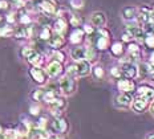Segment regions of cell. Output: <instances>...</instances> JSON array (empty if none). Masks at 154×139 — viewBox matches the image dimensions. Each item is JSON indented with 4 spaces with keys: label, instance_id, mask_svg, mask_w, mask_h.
I'll use <instances>...</instances> for the list:
<instances>
[{
    "label": "cell",
    "instance_id": "816d5d0a",
    "mask_svg": "<svg viewBox=\"0 0 154 139\" xmlns=\"http://www.w3.org/2000/svg\"><path fill=\"white\" fill-rule=\"evenodd\" d=\"M2 19H3V17H2V16H0V21H2Z\"/></svg>",
    "mask_w": 154,
    "mask_h": 139
},
{
    "label": "cell",
    "instance_id": "f5cc1de1",
    "mask_svg": "<svg viewBox=\"0 0 154 139\" xmlns=\"http://www.w3.org/2000/svg\"><path fill=\"white\" fill-rule=\"evenodd\" d=\"M152 76H153V78H154V73H153V74H152Z\"/></svg>",
    "mask_w": 154,
    "mask_h": 139
},
{
    "label": "cell",
    "instance_id": "484cf974",
    "mask_svg": "<svg viewBox=\"0 0 154 139\" xmlns=\"http://www.w3.org/2000/svg\"><path fill=\"white\" fill-rule=\"evenodd\" d=\"M143 44H145L147 48H150V49L154 50V32H147V33H145Z\"/></svg>",
    "mask_w": 154,
    "mask_h": 139
},
{
    "label": "cell",
    "instance_id": "b9f144b4",
    "mask_svg": "<svg viewBox=\"0 0 154 139\" xmlns=\"http://www.w3.org/2000/svg\"><path fill=\"white\" fill-rule=\"evenodd\" d=\"M38 110H40V109H38L37 106H32V107H31V114L32 115H37L38 114Z\"/></svg>",
    "mask_w": 154,
    "mask_h": 139
},
{
    "label": "cell",
    "instance_id": "30bf717a",
    "mask_svg": "<svg viewBox=\"0 0 154 139\" xmlns=\"http://www.w3.org/2000/svg\"><path fill=\"white\" fill-rule=\"evenodd\" d=\"M136 19L142 24H146L147 21L152 20V9L149 7H142L137 11V16Z\"/></svg>",
    "mask_w": 154,
    "mask_h": 139
},
{
    "label": "cell",
    "instance_id": "7bdbcfd3",
    "mask_svg": "<svg viewBox=\"0 0 154 139\" xmlns=\"http://www.w3.org/2000/svg\"><path fill=\"white\" fill-rule=\"evenodd\" d=\"M8 7L7 2H4V0H0V9H5Z\"/></svg>",
    "mask_w": 154,
    "mask_h": 139
},
{
    "label": "cell",
    "instance_id": "e0dca14e",
    "mask_svg": "<svg viewBox=\"0 0 154 139\" xmlns=\"http://www.w3.org/2000/svg\"><path fill=\"white\" fill-rule=\"evenodd\" d=\"M66 27H68V23H66L65 19L59 17L53 24V31L56 32L57 35H64L66 31Z\"/></svg>",
    "mask_w": 154,
    "mask_h": 139
},
{
    "label": "cell",
    "instance_id": "9c48e42d",
    "mask_svg": "<svg viewBox=\"0 0 154 139\" xmlns=\"http://www.w3.org/2000/svg\"><path fill=\"white\" fill-rule=\"evenodd\" d=\"M91 23L97 28H104V25L106 24V16L104 12H94L91 16Z\"/></svg>",
    "mask_w": 154,
    "mask_h": 139
},
{
    "label": "cell",
    "instance_id": "d6a6232c",
    "mask_svg": "<svg viewBox=\"0 0 154 139\" xmlns=\"http://www.w3.org/2000/svg\"><path fill=\"white\" fill-rule=\"evenodd\" d=\"M69 3L75 9H81L84 7V0H69Z\"/></svg>",
    "mask_w": 154,
    "mask_h": 139
},
{
    "label": "cell",
    "instance_id": "5b68a950",
    "mask_svg": "<svg viewBox=\"0 0 154 139\" xmlns=\"http://www.w3.org/2000/svg\"><path fill=\"white\" fill-rule=\"evenodd\" d=\"M31 76L32 78L35 80V82L37 83H44L47 81V72L45 70H43L40 66H33L31 69Z\"/></svg>",
    "mask_w": 154,
    "mask_h": 139
},
{
    "label": "cell",
    "instance_id": "603a6c76",
    "mask_svg": "<svg viewBox=\"0 0 154 139\" xmlns=\"http://www.w3.org/2000/svg\"><path fill=\"white\" fill-rule=\"evenodd\" d=\"M110 53L113 54L114 57H121L124 54V45L121 43H114L113 45L110 47Z\"/></svg>",
    "mask_w": 154,
    "mask_h": 139
},
{
    "label": "cell",
    "instance_id": "d6986e66",
    "mask_svg": "<svg viewBox=\"0 0 154 139\" xmlns=\"http://www.w3.org/2000/svg\"><path fill=\"white\" fill-rule=\"evenodd\" d=\"M84 36H85V33H84V31L82 29H80V28H76L75 31L70 33V37H69V41L72 44H76V45H79L80 43H81L82 40H84Z\"/></svg>",
    "mask_w": 154,
    "mask_h": 139
},
{
    "label": "cell",
    "instance_id": "4fadbf2b",
    "mask_svg": "<svg viewBox=\"0 0 154 139\" xmlns=\"http://www.w3.org/2000/svg\"><path fill=\"white\" fill-rule=\"evenodd\" d=\"M147 106H149V101L145 98H142V97H137L136 99H133V109L134 111L137 113H142L145 111V110L147 109Z\"/></svg>",
    "mask_w": 154,
    "mask_h": 139
},
{
    "label": "cell",
    "instance_id": "9a60e30c",
    "mask_svg": "<svg viewBox=\"0 0 154 139\" xmlns=\"http://www.w3.org/2000/svg\"><path fill=\"white\" fill-rule=\"evenodd\" d=\"M40 9L47 15H54L56 14V4L51 0H43L40 4Z\"/></svg>",
    "mask_w": 154,
    "mask_h": 139
},
{
    "label": "cell",
    "instance_id": "2e32d148",
    "mask_svg": "<svg viewBox=\"0 0 154 139\" xmlns=\"http://www.w3.org/2000/svg\"><path fill=\"white\" fill-rule=\"evenodd\" d=\"M128 53H129V57L133 60H138L141 57V49L137 43H129L128 44Z\"/></svg>",
    "mask_w": 154,
    "mask_h": 139
},
{
    "label": "cell",
    "instance_id": "ac0fdd59",
    "mask_svg": "<svg viewBox=\"0 0 154 139\" xmlns=\"http://www.w3.org/2000/svg\"><path fill=\"white\" fill-rule=\"evenodd\" d=\"M85 54H86V48H84V47H76L72 49V52H70V57H72L75 61L84 60Z\"/></svg>",
    "mask_w": 154,
    "mask_h": 139
},
{
    "label": "cell",
    "instance_id": "ba28073f",
    "mask_svg": "<svg viewBox=\"0 0 154 139\" xmlns=\"http://www.w3.org/2000/svg\"><path fill=\"white\" fill-rule=\"evenodd\" d=\"M63 73V65L61 62L53 60L52 62H49V65L47 66V74L49 77H57Z\"/></svg>",
    "mask_w": 154,
    "mask_h": 139
},
{
    "label": "cell",
    "instance_id": "6da1fadb",
    "mask_svg": "<svg viewBox=\"0 0 154 139\" xmlns=\"http://www.w3.org/2000/svg\"><path fill=\"white\" fill-rule=\"evenodd\" d=\"M59 85H60V90H61V92L65 95L73 94V93H75V90H76V82H75V80H73L72 77H69V76L63 77V78L60 80Z\"/></svg>",
    "mask_w": 154,
    "mask_h": 139
},
{
    "label": "cell",
    "instance_id": "44dd1931",
    "mask_svg": "<svg viewBox=\"0 0 154 139\" xmlns=\"http://www.w3.org/2000/svg\"><path fill=\"white\" fill-rule=\"evenodd\" d=\"M137 16V9L134 7H125L122 8V17L126 21H134Z\"/></svg>",
    "mask_w": 154,
    "mask_h": 139
},
{
    "label": "cell",
    "instance_id": "60d3db41",
    "mask_svg": "<svg viewBox=\"0 0 154 139\" xmlns=\"http://www.w3.org/2000/svg\"><path fill=\"white\" fill-rule=\"evenodd\" d=\"M47 125V119L45 118H40V121H38V127L40 128H44Z\"/></svg>",
    "mask_w": 154,
    "mask_h": 139
},
{
    "label": "cell",
    "instance_id": "7dc6e473",
    "mask_svg": "<svg viewBox=\"0 0 154 139\" xmlns=\"http://www.w3.org/2000/svg\"><path fill=\"white\" fill-rule=\"evenodd\" d=\"M147 139H154V134H153V135H149V137H147Z\"/></svg>",
    "mask_w": 154,
    "mask_h": 139
},
{
    "label": "cell",
    "instance_id": "5bb4252c",
    "mask_svg": "<svg viewBox=\"0 0 154 139\" xmlns=\"http://www.w3.org/2000/svg\"><path fill=\"white\" fill-rule=\"evenodd\" d=\"M68 128V123L65 119H63L61 117L54 118V121L52 122V130L54 132H65Z\"/></svg>",
    "mask_w": 154,
    "mask_h": 139
},
{
    "label": "cell",
    "instance_id": "4316f807",
    "mask_svg": "<svg viewBox=\"0 0 154 139\" xmlns=\"http://www.w3.org/2000/svg\"><path fill=\"white\" fill-rule=\"evenodd\" d=\"M138 68V73L137 74H140V77H146L147 74H150V65L149 64H141L140 66H137Z\"/></svg>",
    "mask_w": 154,
    "mask_h": 139
},
{
    "label": "cell",
    "instance_id": "ffe728a7",
    "mask_svg": "<svg viewBox=\"0 0 154 139\" xmlns=\"http://www.w3.org/2000/svg\"><path fill=\"white\" fill-rule=\"evenodd\" d=\"M48 43H49L51 48H54V49H59V48H61L64 43H65V40H64L63 35H54V36H51V38L48 40Z\"/></svg>",
    "mask_w": 154,
    "mask_h": 139
},
{
    "label": "cell",
    "instance_id": "d590c367",
    "mask_svg": "<svg viewBox=\"0 0 154 139\" xmlns=\"http://www.w3.org/2000/svg\"><path fill=\"white\" fill-rule=\"evenodd\" d=\"M110 74L114 77V78H121V77H122V74H121V69H120V68H117V66L112 68V69H110Z\"/></svg>",
    "mask_w": 154,
    "mask_h": 139
},
{
    "label": "cell",
    "instance_id": "d4e9b609",
    "mask_svg": "<svg viewBox=\"0 0 154 139\" xmlns=\"http://www.w3.org/2000/svg\"><path fill=\"white\" fill-rule=\"evenodd\" d=\"M51 107L52 109H57V110H63L65 107V101H64L63 98H59V97H54L52 101L49 102Z\"/></svg>",
    "mask_w": 154,
    "mask_h": 139
},
{
    "label": "cell",
    "instance_id": "681fc988",
    "mask_svg": "<svg viewBox=\"0 0 154 139\" xmlns=\"http://www.w3.org/2000/svg\"><path fill=\"white\" fill-rule=\"evenodd\" d=\"M3 134V128H2V126H0V135Z\"/></svg>",
    "mask_w": 154,
    "mask_h": 139
},
{
    "label": "cell",
    "instance_id": "ee69618b",
    "mask_svg": "<svg viewBox=\"0 0 154 139\" xmlns=\"http://www.w3.org/2000/svg\"><path fill=\"white\" fill-rule=\"evenodd\" d=\"M14 14H11V15H8V17H7V20L9 21V23H14L15 21V17H14Z\"/></svg>",
    "mask_w": 154,
    "mask_h": 139
},
{
    "label": "cell",
    "instance_id": "c3c4849f",
    "mask_svg": "<svg viewBox=\"0 0 154 139\" xmlns=\"http://www.w3.org/2000/svg\"><path fill=\"white\" fill-rule=\"evenodd\" d=\"M152 114H153V115H154V105H153V106H152Z\"/></svg>",
    "mask_w": 154,
    "mask_h": 139
},
{
    "label": "cell",
    "instance_id": "836d02e7",
    "mask_svg": "<svg viewBox=\"0 0 154 139\" xmlns=\"http://www.w3.org/2000/svg\"><path fill=\"white\" fill-rule=\"evenodd\" d=\"M44 90L43 89H37L36 92L33 93V94H32V98L35 99V101H41V99H43V97H44Z\"/></svg>",
    "mask_w": 154,
    "mask_h": 139
},
{
    "label": "cell",
    "instance_id": "f546056e",
    "mask_svg": "<svg viewBox=\"0 0 154 139\" xmlns=\"http://www.w3.org/2000/svg\"><path fill=\"white\" fill-rule=\"evenodd\" d=\"M51 36H52V32H51L49 28H43V31L40 32V38L41 40L48 41L51 38Z\"/></svg>",
    "mask_w": 154,
    "mask_h": 139
},
{
    "label": "cell",
    "instance_id": "bcb514c9",
    "mask_svg": "<svg viewBox=\"0 0 154 139\" xmlns=\"http://www.w3.org/2000/svg\"><path fill=\"white\" fill-rule=\"evenodd\" d=\"M150 9H152V19L154 20V4H153V8H150Z\"/></svg>",
    "mask_w": 154,
    "mask_h": 139
},
{
    "label": "cell",
    "instance_id": "3957f363",
    "mask_svg": "<svg viewBox=\"0 0 154 139\" xmlns=\"http://www.w3.org/2000/svg\"><path fill=\"white\" fill-rule=\"evenodd\" d=\"M92 68H91V62L88 60H81L77 61L76 64V72H77V77H85L91 73Z\"/></svg>",
    "mask_w": 154,
    "mask_h": 139
},
{
    "label": "cell",
    "instance_id": "7a4b0ae2",
    "mask_svg": "<svg viewBox=\"0 0 154 139\" xmlns=\"http://www.w3.org/2000/svg\"><path fill=\"white\" fill-rule=\"evenodd\" d=\"M121 74L125 78H134L138 73V68L133 62V61H126V62H122L121 65Z\"/></svg>",
    "mask_w": 154,
    "mask_h": 139
},
{
    "label": "cell",
    "instance_id": "1f68e13d",
    "mask_svg": "<svg viewBox=\"0 0 154 139\" xmlns=\"http://www.w3.org/2000/svg\"><path fill=\"white\" fill-rule=\"evenodd\" d=\"M53 59L56 60V61H59V62H64V61H65V54L63 53V52H60L59 49L57 50H54L53 52Z\"/></svg>",
    "mask_w": 154,
    "mask_h": 139
},
{
    "label": "cell",
    "instance_id": "7c38bea8",
    "mask_svg": "<svg viewBox=\"0 0 154 139\" xmlns=\"http://www.w3.org/2000/svg\"><path fill=\"white\" fill-rule=\"evenodd\" d=\"M49 138V134L47 132L45 128H40L37 127H33L29 130V139H48Z\"/></svg>",
    "mask_w": 154,
    "mask_h": 139
},
{
    "label": "cell",
    "instance_id": "277c9868",
    "mask_svg": "<svg viewBox=\"0 0 154 139\" xmlns=\"http://www.w3.org/2000/svg\"><path fill=\"white\" fill-rule=\"evenodd\" d=\"M131 101H133V97H131L130 93H121L116 97V105L121 109H126L131 105Z\"/></svg>",
    "mask_w": 154,
    "mask_h": 139
},
{
    "label": "cell",
    "instance_id": "8fae6325",
    "mask_svg": "<svg viewBox=\"0 0 154 139\" xmlns=\"http://www.w3.org/2000/svg\"><path fill=\"white\" fill-rule=\"evenodd\" d=\"M137 92H138V95L142 97V98L147 99V101H153L154 99V89L152 86L149 85H141L138 89H137Z\"/></svg>",
    "mask_w": 154,
    "mask_h": 139
},
{
    "label": "cell",
    "instance_id": "cb8c5ba5",
    "mask_svg": "<svg viewBox=\"0 0 154 139\" xmlns=\"http://www.w3.org/2000/svg\"><path fill=\"white\" fill-rule=\"evenodd\" d=\"M27 60H28V62H29L32 66H40L41 64H43V61H44L43 56H41L40 53H37V52H35L29 59H27Z\"/></svg>",
    "mask_w": 154,
    "mask_h": 139
},
{
    "label": "cell",
    "instance_id": "f35d334b",
    "mask_svg": "<svg viewBox=\"0 0 154 139\" xmlns=\"http://www.w3.org/2000/svg\"><path fill=\"white\" fill-rule=\"evenodd\" d=\"M82 31H84V33L92 35L93 32H94V28H93L92 25H89V24H85V25H84V29H82Z\"/></svg>",
    "mask_w": 154,
    "mask_h": 139
},
{
    "label": "cell",
    "instance_id": "ab89813d",
    "mask_svg": "<svg viewBox=\"0 0 154 139\" xmlns=\"http://www.w3.org/2000/svg\"><path fill=\"white\" fill-rule=\"evenodd\" d=\"M20 21H21V24H29V23H31V17L28 15H23L20 17Z\"/></svg>",
    "mask_w": 154,
    "mask_h": 139
},
{
    "label": "cell",
    "instance_id": "4dcf8cb0",
    "mask_svg": "<svg viewBox=\"0 0 154 139\" xmlns=\"http://www.w3.org/2000/svg\"><path fill=\"white\" fill-rule=\"evenodd\" d=\"M85 59L91 62V61L96 60V52L93 48H86V54H85Z\"/></svg>",
    "mask_w": 154,
    "mask_h": 139
},
{
    "label": "cell",
    "instance_id": "8992f818",
    "mask_svg": "<svg viewBox=\"0 0 154 139\" xmlns=\"http://www.w3.org/2000/svg\"><path fill=\"white\" fill-rule=\"evenodd\" d=\"M117 88L121 93H133V90H136V83L133 82L130 78L128 80H120L117 82Z\"/></svg>",
    "mask_w": 154,
    "mask_h": 139
},
{
    "label": "cell",
    "instance_id": "f907efd6",
    "mask_svg": "<svg viewBox=\"0 0 154 139\" xmlns=\"http://www.w3.org/2000/svg\"><path fill=\"white\" fill-rule=\"evenodd\" d=\"M48 139H56V138H48Z\"/></svg>",
    "mask_w": 154,
    "mask_h": 139
},
{
    "label": "cell",
    "instance_id": "e575fe53",
    "mask_svg": "<svg viewBox=\"0 0 154 139\" xmlns=\"http://www.w3.org/2000/svg\"><path fill=\"white\" fill-rule=\"evenodd\" d=\"M66 76L72 77V78H75L77 77V72H76V65H69L66 68Z\"/></svg>",
    "mask_w": 154,
    "mask_h": 139
},
{
    "label": "cell",
    "instance_id": "7402d4cb",
    "mask_svg": "<svg viewBox=\"0 0 154 139\" xmlns=\"http://www.w3.org/2000/svg\"><path fill=\"white\" fill-rule=\"evenodd\" d=\"M108 47H109V37L98 33V37H97V40H96V48H97L98 50H105Z\"/></svg>",
    "mask_w": 154,
    "mask_h": 139
},
{
    "label": "cell",
    "instance_id": "52a82bcc",
    "mask_svg": "<svg viewBox=\"0 0 154 139\" xmlns=\"http://www.w3.org/2000/svg\"><path fill=\"white\" fill-rule=\"evenodd\" d=\"M126 32H129V33L133 36L134 40L140 41V43H143V37H145V31H143V28H141L140 25H129V27L126 28Z\"/></svg>",
    "mask_w": 154,
    "mask_h": 139
},
{
    "label": "cell",
    "instance_id": "74e56055",
    "mask_svg": "<svg viewBox=\"0 0 154 139\" xmlns=\"http://www.w3.org/2000/svg\"><path fill=\"white\" fill-rule=\"evenodd\" d=\"M134 38H133V36H131V35L129 33V32H125V33L122 35V41H125V43H131V41H133Z\"/></svg>",
    "mask_w": 154,
    "mask_h": 139
},
{
    "label": "cell",
    "instance_id": "83f0119b",
    "mask_svg": "<svg viewBox=\"0 0 154 139\" xmlns=\"http://www.w3.org/2000/svg\"><path fill=\"white\" fill-rule=\"evenodd\" d=\"M92 72H93V76H94L97 80H102L104 78V76H105L104 69H102V66H100V65H96L92 69Z\"/></svg>",
    "mask_w": 154,
    "mask_h": 139
},
{
    "label": "cell",
    "instance_id": "f1b7e54d",
    "mask_svg": "<svg viewBox=\"0 0 154 139\" xmlns=\"http://www.w3.org/2000/svg\"><path fill=\"white\" fill-rule=\"evenodd\" d=\"M35 50L33 48H29V47H24L23 49H21V56L24 57V59H29V57L32 56V54L35 53Z\"/></svg>",
    "mask_w": 154,
    "mask_h": 139
},
{
    "label": "cell",
    "instance_id": "8d00e7d4",
    "mask_svg": "<svg viewBox=\"0 0 154 139\" xmlns=\"http://www.w3.org/2000/svg\"><path fill=\"white\" fill-rule=\"evenodd\" d=\"M70 24H72L73 27H80V24H81V19H80L79 16L73 15L72 17H70Z\"/></svg>",
    "mask_w": 154,
    "mask_h": 139
},
{
    "label": "cell",
    "instance_id": "f6af8a7d",
    "mask_svg": "<svg viewBox=\"0 0 154 139\" xmlns=\"http://www.w3.org/2000/svg\"><path fill=\"white\" fill-rule=\"evenodd\" d=\"M149 64H152V65H154V50L152 52V54H150V62Z\"/></svg>",
    "mask_w": 154,
    "mask_h": 139
}]
</instances>
